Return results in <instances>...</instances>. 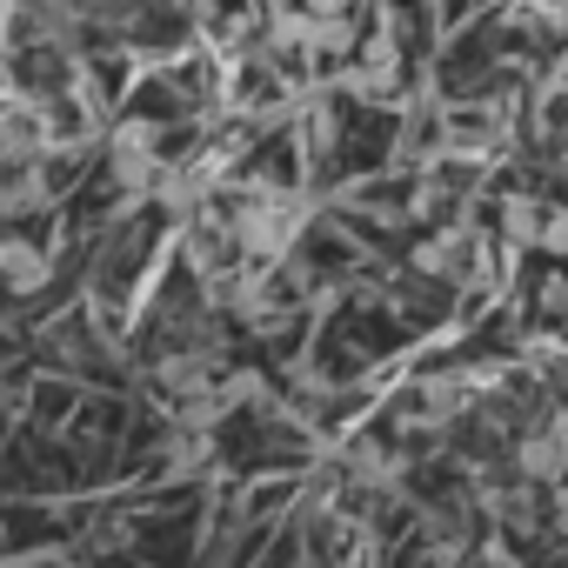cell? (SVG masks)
Masks as SVG:
<instances>
[{
	"label": "cell",
	"mask_w": 568,
	"mask_h": 568,
	"mask_svg": "<svg viewBox=\"0 0 568 568\" xmlns=\"http://www.w3.org/2000/svg\"><path fill=\"white\" fill-rule=\"evenodd\" d=\"M114 181L121 187H154V128L148 121H128L121 134H114Z\"/></svg>",
	"instance_id": "6da1fadb"
},
{
	"label": "cell",
	"mask_w": 568,
	"mask_h": 568,
	"mask_svg": "<svg viewBox=\"0 0 568 568\" xmlns=\"http://www.w3.org/2000/svg\"><path fill=\"white\" fill-rule=\"evenodd\" d=\"M561 468H568V422H555L548 435L521 442V475H535V481H561Z\"/></svg>",
	"instance_id": "7a4b0ae2"
},
{
	"label": "cell",
	"mask_w": 568,
	"mask_h": 568,
	"mask_svg": "<svg viewBox=\"0 0 568 568\" xmlns=\"http://www.w3.org/2000/svg\"><path fill=\"white\" fill-rule=\"evenodd\" d=\"M541 227H548V207H541L535 194H508V201H501V234H508L515 247H541Z\"/></svg>",
	"instance_id": "3957f363"
},
{
	"label": "cell",
	"mask_w": 568,
	"mask_h": 568,
	"mask_svg": "<svg viewBox=\"0 0 568 568\" xmlns=\"http://www.w3.org/2000/svg\"><path fill=\"white\" fill-rule=\"evenodd\" d=\"M41 274H48L41 247H28V241H0V281H8V288H41Z\"/></svg>",
	"instance_id": "277c9868"
},
{
	"label": "cell",
	"mask_w": 568,
	"mask_h": 568,
	"mask_svg": "<svg viewBox=\"0 0 568 568\" xmlns=\"http://www.w3.org/2000/svg\"><path fill=\"white\" fill-rule=\"evenodd\" d=\"M541 247H548V254H568V207H555V214H548V227H541Z\"/></svg>",
	"instance_id": "5b68a950"
},
{
	"label": "cell",
	"mask_w": 568,
	"mask_h": 568,
	"mask_svg": "<svg viewBox=\"0 0 568 568\" xmlns=\"http://www.w3.org/2000/svg\"><path fill=\"white\" fill-rule=\"evenodd\" d=\"M541 302H548V308H555V315H561V308H568V281H561V274H555V281H548V288H541Z\"/></svg>",
	"instance_id": "8992f818"
},
{
	"label": "cell",
	"mask_w": 568,
	"mask_h": 568,
	"mask_svg": "<svg viewBox=\"0 0 568 568\" xmlns=\"http://www.w3.org/2000/svg\"><path fill=\"white\" fill-rule=\"evenodd\" d=\"M308 8H315V14H335V8H342V0H308Z\"/></svg>",
	"instance_id": "52a82bcc"
},
{
	"label": "cell",
	"mask_w": 568,
	"mask_h": 568,
	"mask_svg": "<svg viewBox=\"0 0 568 568\" xmlns=\"http://www.w3.org/2000/svg\"><path fill=\"white\" fill-rule=\"evenodd\" d=\"M561 174H568V161H561Z\"/></svg>",
	"instance_id": "ba28073f"
}]
</instances>
